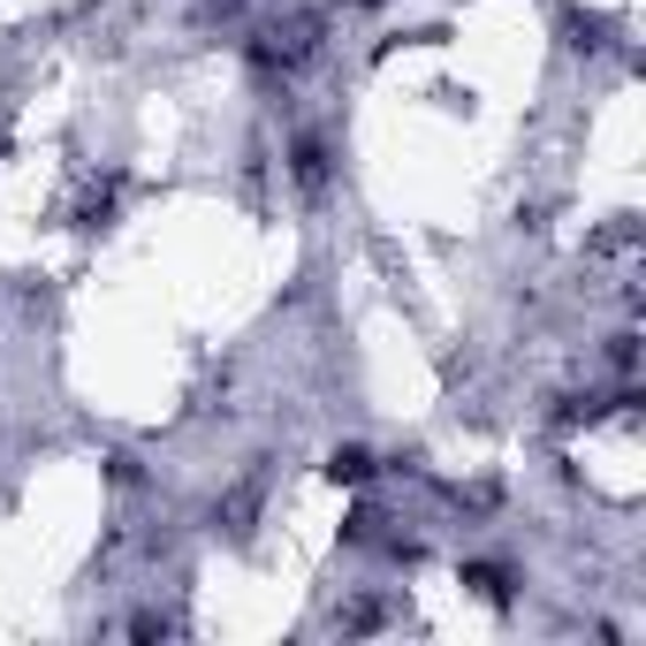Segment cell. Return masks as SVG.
I'll use <instances>...</instances> for the list:
<instances>
[{"label":"cell","mask_w":646,"mask_h":646,"mask_svg":"<svg viewBox=\"0 0 646 646\" xmlns=\"http://www.w3.org/2000/svg\"><path fill=\"white\" fill-rule=\"evenodd\" d=\"M327 480H334V486H365V480H373V449H357V442H342V449L327 457Z\"/></svg>","instance_id":"2"},{"label":"cell","mask_w":646,"mask_h":646,"mask_svg":"<svg viewBox=\"0 0 646 646\" xmlns=\"http://www.w3.org/2000/svg\"><path fill=\"white\" fill-rule=\"evenodd\" d=\"M465 586H472L480 601H494V609L509 601V586H502V571H494V563H480V571H465Z\"/></svg>","instance_id":"4"},{"label":"cell","mask_w":646,"mask_h":646,"mask_svg":"<svg viewBox=\"0 0 646 646\" xmlns=\"http://www.w3.org/2000/svg\"><path fill=\"white\" fill-rule=\"evenodd\" d=\"M297 183H305V190H320V183H327V145H320V138L297 145Z\"/></svg>","instance_id":"3"},{"label":"cell","mask_w":646,"mask_h":646,"mask_svg":"<svg viewBox=\"0 0 646 646\" xmlns=\"http://www.w3.org/2000/svg\"><path fill=\"white\" fill-rule=\"evenodd\" d=\"M305 54H313V31H305V23H290V31H259V38H251V61H259V69H297Z\"/></svg>","instance_id":"1"}]
</instances>
